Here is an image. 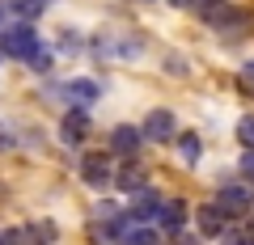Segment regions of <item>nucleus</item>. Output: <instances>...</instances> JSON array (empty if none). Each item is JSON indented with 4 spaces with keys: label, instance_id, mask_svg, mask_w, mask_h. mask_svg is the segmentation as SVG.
<instances>
[{
    "label": "nucleus",
    "instance_id": "obj_2",
    "mask_svg": "<svg viewBox=\"0 0 254 245\" xmlns=\"http://www.w3.org/2000/svg\"><path fill=\"white\" fill-rule=\"evenodd\" d=\"M81 182L93 186V191L115 186V161H110V152H85L81 156Z\"/></svg>",
    "mask_w": 254,
    "mask_h": 245
},
{
    "label": "nucleus",
    "instance_id": "obj_4",
    "mask_svg": "<svg viewBox=\"0 0 254 245\" xmlns=\"http://www.w3.org/2000/svg\"><path fill=\"white\" fill-rule=\"evenodd\" d=\"M140 127H144L148 144H170V140H178V123H174V110H165V106L148 110Z\"/></svg>",
    "mask_w": 254,
    "mask_h": 245
},
{
    "label": "nucleus",
    "instance_id": "obj_3",
    "mask_svg": "<svg viewBox=\"0 0 254 245\" xmlns=\"http://www.w3.org/2000/svg\"><path fill=\"white\" fill-rule=\"evenodd\" d=\"M89 106H68V114L60 118V140L68 148H81L85 140H89Z\"/></svg>",
    "mask_w": 254,
    "mask_h": 245
},
{
    "label": "nucleus",
    "instance_id": "obj_15",
    "mask_svg": "<svg viewBox=\"0 0 254 245\" xmlns=\"http://www.w3.org/2000/svg\"><path fill=\"white\" fill-rule=\"evenodd\" d=\"M237 144L254 148V114H242V118H237Z\"/></svg>",
    "mask_w": 254,
    "mask_h": 245
},
{
    "label": "nucleus",
    "instance_id": "obj_18",
    "mask_svg": "<svg viewBox=\"0 0 254 245\" xmlns=\"http://www.w3.org/2000/svg\"><path fill=\"white\" fill-rule=\"evenodd\" d=\"M13 144H17V136H13V127H4V123H0V152H9Z\"/></svg>",
    "mask_w": 254,
    "mask_h": 245
},
{
    "label": "nucleus",
    "instance_id": "obj_13",
    "mask_svg": "<svg viewBox=\"0 0 254 245\" xmlns=\"http://www.w3.org/2000/svg\"><path fill=\"white\" fill-rule=\"evenodd\" d=\"M4 4H9L13 17H26V21H34V17L47 13V0H4Z\"/></svg>",
    "mask_w": 254,
    "mask_h": 245
},
{
    "label": "nucleus",
    "instance_id": "obj_20",
    "mask_svg": "<svg viewBox=\"0 0 254 245\" xmlns=\"http://www.w3.org/2000/svg\"><path fill=\"white\" fill-rule=\"evenodd\" d=\"M174 4H178V9H195V0H174Z\"/></svg>",
    "mask_w": 254,
    "mask_h": 245
},
{
    "label": "nucleus",
    "instance_id": "obj_19",
    "mask_svg": "<svg viewBox=\"0 0 254 245\" xmlns=\"http://www.w3.org/2000/svg\"><path fill=\"white\" fill-rule=\"evenodd\" d=\"M242 89H246V93H254V59L242 68Z\"/></svg>",
    "mask_w": 254,
    "mask_h": 245
},
{
    "label": "nucleus",
    "instance_id": "obj_21",
    "mask_svg": "<svg viewBox=\"0 0 254 245\" xmlns=\"http://www.w3.org/2000/svg\"><path fill=\"white\" fill-rule=\"evenodd\" d=\"M0 17H4V9H0ZM0 30H4V26H0Z\"/></svg>",
    "mask_w": 254,
    "mask_h": 245
},
{
    "label": "nucleus",
    "instance_id": "obj_1",
    "mask_svg": "<svg viewBox=\"0 0 254 245\" xmlns=\"http://www.w3.org/2000/svg\"><path fill=\"white\" fill-rule=\"evenodd\" d=\"M38 43H43V38L34 34V26H30L26 17H17L13 26L0 30V51L9 55V59H21V64H30V55L38 51Z\"/></svg>",
    "mask_w": 254,
    "mask_h": 245
},
{
    "label": "nucleus",
    "instance_id": "obj_14",
    "mask_svg": "<svg viewBox=\"0 0 254 245\" xmlns=\"http://www.w3.org/2000/svg\"><path fill=\"white\" fill-rule=\"evenodd\" d=\"M51 64H55V47L51 43H38V51L30 55V68H34V72H51Z\"/></svg>",
    "mask_w": 254,
    "mask_h": 245
},
{
    "label": "nucleus",
    "instance_id": "obj_5",
    "mask_svg": "<svg viewBox=\"0 0 254 245\" xmlns=\"http://www.w3.org/2000/svg\"><path fill=\"white\" fill-rule=\"evenodd\" d=\"M144 127H131V123H119L115 131H110V152L123 156V161H136L140 156V144H144Z\"/></svg>",
    "mask_w": 254,
    "mask_h": 245
},
{
    "label": "nucleus",
    "instance_id": "obj_11",
    "mask_svg": "<svg viewBox=\"0 0 254 245\" xmlns=\"http://www.w3.org/2000/svg\"><path fill=\"white\" fill-rule=\"evenodd\" d=\"M115 186L127 191V195H136L140 186H144V169H140V165H123V169H115Z\"/></svg>",
    "mask_w": 254,
    "mask_h": 245
},
{
    "label": "nucleus",
    "instance_id": "obj_12",
    "mask_svg": "<svg viewBox=\"0 0 254 245\" xmlns=\"http://www.w3.org/2000/svg\"><path fill=\"white\" fill-rule=\"evenodd\" d=\"M178 156H182V165H199V156H203V144H199V136H195V131L178 136Z\"/></svg>",
    "mask_w": 254,
    "mask_h": 245
},
{
    "label": "nucleus",
    "instance_id": "obj_8",
    "mask_svg": "<svg viewBox=\"0 0 254 245\" xmlns=\"http://www.w3.org/2000/svg\"><path fill=\"white\" fill-rule=\"evenodd\" d=\"M60 93L68 98V106H93V101L102 98V85L89 81V76H81V81H68Z\"/></svg>",
    "mask_w": 254,
    "mask_h": 245
},
{
    "label": "nucleus",
    "instance_id": "obj_10",
    "mask_svg": "<svg viewBox=\"0 0 254 245\" xmlns=\"http://www.w3.org/2000/svg\"><path fill=\"white\" fill-rule=\"evenodd\" d=\"M187 211H195V207H187L182 199H165V207H161V216H157V224H161L165 233H178V228L187 224Z\"/></svg>",
    "mask_w": 254,
    "mask_h": 245
},
{
    "label": "nucleus",
    "instance_id": "obj_7",
    "mask_svg": "<svg viewBox=\"0 0 254 245\" xmlns=\"http://www.w3.org/2000/svg\"><path fill=\"white\" fill-rule=\"evenodd\" d=\"M216 199H220V207H225L229 216H250L254 211V191H246L242 182H225Z\"/></svg>",
    "mask_w": 254,
    "mask_h": 245
},
{
    "label": "nucleus",
    "instance_id": "obj_16",
    "mask_svg": "<svg viewBox=\"0 0 254 245\" xmlns=\"http://www.w3.org/2000/svg\"><path fill=\"white\" fill-rule=\"evenodd\" d=\"M30 237H43V241H55V237H60V228H55V224H47V220H38V224L30 228Z\"/></svg>",
    "mask_w": 254,
    "mask_h": 245
},
{
    "label": "nucleus",
    "instance_id": "obj_6",
    "mask_svg": "<svg viewBox=\"0 0 254 245\" xmlns=\"http://www.w3.org/2000/svg\"><path fill=\"white\" fill-rule=\"evenodd\" d=\"M195 228H199L203 237H225V233H229V211L220 207V199H216V203H199V207H195Z\"/></svg>",
    "mask_w": 254,
    "mask_h": 245
},
{
    "label": "nucleus",
    "instance_id": "obj_17",
    "mask_svg": "<svg viewBox=\"0 0 254 245\" xmlns=\"http://www.w3.org/2000/svg\"><path fill=\"white\" fill-rule=\"evenodd\" d=\"M237 169H242V178L254 182V148H246V152H242V165H237Z\"/></svg>",
    "mask_w": 254,
    "mask_h": 245
},
{
    "label": "nucleus",
    "instance_id": "obj_9",
    "mask_svg": "<svg viewBox=\"0 0 254 245\" xmlns=\"http://www.w3.org/2000/svg\"><path fill=\"white\" fill-rule=\"evenodd\" d=\"M161 207H165V199L157 191H148V186H140L136 199H131V216H136V220H157V216H161Z\"/></svg>",
    "mask_w": 254,
    "mask_h": 245
}]
</instances>
